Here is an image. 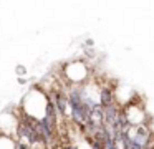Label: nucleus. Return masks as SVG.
<instances>
[{"label":"nucleus","mask_w":154,"mask_h":149,"mask_svg":"<svg viewBox=\"0 0 154 149\" xmlns=\"http://www.w3.org/2000/svg\"><path fill=\"white\" fill-rule=\"evenodd\" d=\"M114 103V96H113V89L109 88H101L100 91V106L101 108H108Z\"/></svg>","instance_id":"obj_1"},{"label":"nucleus","mask_w":154,"mask_h":149,"mask_svg":"<svg viewBox=\"0 0 154 149\" xmlns=\"http://www.w3.org/2000/svg\"><path fill=\"white\" fill-rule=\"evenodd\" d=\"M65 149H78V146L73 144V146H68V147H65Z\"/></svg>","instance_id":"obj_2"}]
</instances>
